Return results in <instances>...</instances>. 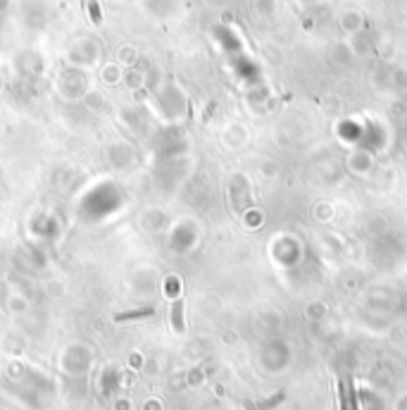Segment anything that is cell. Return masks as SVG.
Returning <instances> with one entry per match:
<instances>
[{"label": "cell", "mask_w": 407, "mask_h": 410, "mask_svg": "<svg viewBox=\"0 0 407 410\" xmlns=\"http://www.w3.org/2000/svg\"><path fill=\"white\" fill-rule=\"evenodd\" d=\"M181 308H183V301H174V329L176 332H183V319H181Z\"/></svg>", "instance_id": "7a4b0ae2"}, {"label": "cell", "mask_w": 407, "mask_h": 410, "mask_svg": "<svg viewBox=\"0 0 407 410\" xmlns=\"http://www.w3.org/2000/svg\"><path fill=\"white\" fill-rule=\"evenodd\" d=\"M155 310L153 308H141V310H129V312H119L117 322H127V319H136V317H148V315H153Z\"/></svg>", "instance_id": "6da1fadb"}]
</instances>
